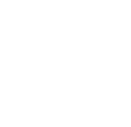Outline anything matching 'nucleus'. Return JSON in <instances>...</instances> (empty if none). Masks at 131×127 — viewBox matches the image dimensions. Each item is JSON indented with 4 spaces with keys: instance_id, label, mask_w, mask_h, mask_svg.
Returning <instances> with one entry per match:
<instances>
[]
</instances>
